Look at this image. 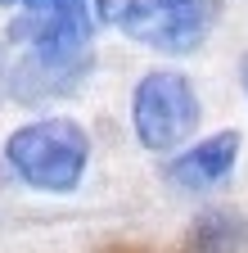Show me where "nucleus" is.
<instances>
[{
	"instance_id": "obj_1",
	"label": "nucleus",
	"mask_w": 248,
	"mask_h": 253,
	"mask_svg": "<svg viewBox=\"0 0 248 253\" xmlns=\"http://www.w3.org/2000/svg\"><path fill=\"white\" fill-rule=\"evenodd\" d=\"M90 9H64V14H27L9 27L14 41V68L9 90L18 104H41V100H64L72 95L90 73Z\"/></svg>"
},
{
	"instance_id": "obj_2",
	"label": "nucleus",
	"mask_w": 248,
	"mask_h": 253,
	"mask_svg": "<svg viewBox=\"0 0 248 253\" xmlns=\"http://www.w3.org/2000/svg\"><path fill=\"white\" fill-rule=\"evenodd\" d=\"M9 172L45 195H72L90 168V136L72 118H41L27 122L5 140Z\"/></svg>"
},
{
	"instance_id": "obj_3",
	"label": "nucleus",
	"mask_w": 248,
	"mask_h": 253,
	"mask_svg": "<svg viewBox=\"0 0 248 253\" xmlns=\"http://www.w3.org/2000/svg\"><path fill=\"white\" fill-rule=\"evenodd\" d=\"M100 18L158 54H190L212 37L221 0H100Z\"/></svg>"
},
{
	"instance_id": "obj_4",
	"label": "nucleus",
	"mask_w": 248,
	"mask_h": 253,
	"mask_svg": "<svg viewBox=\"0 0 248 253\" xmlns=\"http://www.w3.org/2000/svg\"><path fill=\"white\" fill-rule=\"evenodd\" d=\"M199 90L176 68H153L131 90V126L149 154H172L199 131Z\"/></svg>"
},
{
	"instance_id": "obj_5",
	"label": "nucleus",
	"mask_w": 248,
	"mask_h": 253,
	"mask_svg": "<svg viewBox=\"0 0 248 253\" xmlns=\"http://www.w3.org/2000/svg\"><path fill=\"white\" fill-rule=\"evenodd\" d=\"M239 158V131H216L199 145H185L172 163H167V181L176 190H190V195H203V190H216Z\"/></svg>"
},
{
	"instance_id": "obj_6",
	"label": "nucleus",
	"mask_w": 248,
	"mask_h": 253,
	"mask_svg": "<svg viewBox=\"0 0 248 253\" xmlns=\"http://www.w3.org/2000/svg\"><path fill=\"white\" fill-rule=\"evenodd\" d=\"M0 5H23L27 14H64V9H81L86 0H0Z\"/></svg>"
},
{
	"instance_id": "obj_7",
	"label": "nucleus",
	"mask_w": 248,
	"mask_h": 253,
	"mask_svg": "<svg viewBox=\"0 0 248 253\" xmlns=\"http://www.w3.org/2000/svg\"><path fill=\"white\" fill-rule=\"evenodd\" d=\"M244 95H248V73H244Z\"/></svg>"
}]
</instances>
